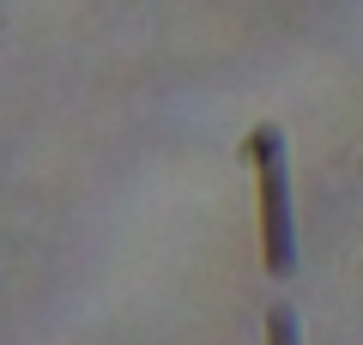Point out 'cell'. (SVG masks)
Wrapping results in <instances>:
<instances>
[{"mask_svg": "<svg viewBox=\"0 0 363 345\" xmlns=\"http://www.w3.org/2000/svg\"><path fill=\"white\" fill-rule=\"evenodd\" d=\"M267 345H303V333H297V315H291L285 303L267 315Z\"/></svg>", "mask_w": 363, "mask_h": 345, "instance_id": "7a4b0ae2", "label": "cell"}, {"mask_svg": "<svg viewBox=\"0 0 363 345\" xmlns=\"http://www.w3.org/2000/svg\"><path fill=\"white\" fill-rule=\"evenodd\" d=\"M248 164L260 182V248H267V273L291 279L297 273V218H291V170H285V140L279 128L248 133Z\"/></svg>", "mask_w": 363, "mask_h": 345, "instance_id": "6da1fadb", "label": "cell"}]
</instances>
